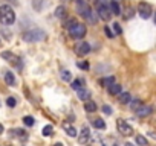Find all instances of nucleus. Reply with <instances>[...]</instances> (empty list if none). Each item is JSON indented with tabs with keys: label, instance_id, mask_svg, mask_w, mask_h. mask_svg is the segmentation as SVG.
Listing matches in <instances>:
<instances>
[{
	"label": "nucleus",
	"instance_id": "nucleus-1",
	"mask_svg": "<svg viewBox=\"0 0 156 146\" xmlns=\"http://www.w3.org/2000/svg\"><path fill=\"white\" fill-rule=\"evenodd\" d=\"M16 22V12L9 5H2L0 6V23L5 26H11Z\"/></svg>",
	"mask_w": 156,
	"mask_h": 146
},
{
	"label": "nucleus",
	"instance_id": "nucleus-2",
	"mask_svg": "<svg viewBox=\"0 0 156 146\" xmlns=\"http://www.w3.org/2000/svg\"><path fill=\"white\" fill-rule=\"evenodd\" d=\"M26 43H38V41H43L44 38H46V32L43 31V29H31V31H28V32H25L23 34V37H22Z\"/></svg>",
	"mask_w": 156,
	"mask_h": 146
},
{
	"label": "nucleus",
	"instance_id": "nucleus-3",
	"mask_svg": "<svg viewBox=\"0 0 156 146\" xmlns=\"http://www.w3.org/2000/svg\"><path fill=\"white\" fill-rule=\"evenodd\" d=\"M86 32H87V29H86V25H83V23H75L69 29V35L73 40H81L86 35Z\"/></svg>",
	"mask_w": 156,
	"mask_h": 146
},
{
	"label": "nucleus",
	"instance_id": "nucleus-4",
	"mask_svg": "<svg viewBox=\"0 0 156 146\" xmlns=\"http://www.w3.org/2000/svg\"><path fill=\"white\" fill-rule=\"evenodd\" d=\"M116 126H118L119 134H121V135H124V137H129V135H132V134H133V128H132V125H129L126 120H118Z\"/></svg>",
	"mask_w": 156,
	"mask_h": 146
},
{
	"label": "nucleus",
	"instance_id": "nucleus-5",
	"mask_svg": "<svg viewBox=\"0 0 156 146\" xmlns=\"http://www.w3.org/2000/svg\"><path fill=\"white\" fill-rule=\"evenodd\" d=\"M73 49H75V53H76L78 56H84V55H87V53L90 52V46H89V43H86V41L76 43Z\"/></svg>",
	"mask_w": 156,
	"mask_h": 146
},
{
	"label": "nucleus",
	"instance_id": "nucleus-6",
	"mask_svg": "<svg viewBox=\"0 0 156 146\" xmlns=\"http://www.w3.org/2000/svg\"><path fill=\"white\" fill-rule=\"evenodd\" d=\"M97 14L101 20L104 22H109L110 17H112V12H110V8H109V3L107 5H103V6H98L97 8Z\"/></svg>",
	"mask_w": 156,
	"mask_h": 146
},
{
	"label": "nucleus",
	"instance_id": "nucleus-7",
	"mask_svg": "<svg viewBox=\"0 0 156 146\" xmlns=\"http://www.w3.org/2000/svg\"><path fill=\"white\" fill-rule=\"evenodd\" d=\"M138 12H139V15L142 17V18H150L151 17V12H153V9H151V6L148 5V3H139V6H138Z\"/></svg>",
	"mask_w": 156,
	"mask_h": 146
},
{
	"label": "nucleus",
	"instance_id": "nucleus-8",
	"mask_svg": "<svg viewBox=\"0 0 156 146\" xmlns=\"http://www.w3.org/2000/svg\"><path fill=\"white\" fill-rule=\"evenodd\" d=\"M2 58L6 59V61H9L11 64H14V65H17V67H22V65H20V58H19L16 53H12V52H2Z\"/></svg>",
	"mask_w": 156,
	"mask_h": 146
},
{
	"label": "nucleus",
	"instance_id": "nucleus-9",
	"mask_svg": "<svg viewBox=\"0 0 156 146\" xmlns=\"http://www.w3.org/2000/svg\"><path fill=\"white\" fill-rule=\"evenodd\" d=\"M76 11H78V14L83 15L84 18H87V17H89V14L92 12L90 6H89L86 2H83V3H76Z\"/></svg>",
	"mask_w": 156,
	"mask_h": 146
},
{
	"label": "nucleus",
	"instance_id": "nucleus-10",
	"mask_svg": "<svg viewBox=\"0 0 156 146\" xmlns=\"http://www.w3.org/2000/svg\"><path fill=\"white\" fill-rule=\"evenodd\" d=\"M89 138H90V131H89V128H83L81 129V132H80V135H78V143L80 144H86L87 141H89Z\"/></svg>",
	"mask_w": 156,
	"mask_h": 146
},
{
	"label": "nucleus",
	"instance_id": "nucleus-11",
	"mask_svg": "<svg viewBox=\"0 0 156 146\" xmlns=\"http://www.w3.org/2000/svg\"><path fill=\"white\" fill-rule=\"evenodd\" d=\"M153 113V107H150V105H141L138 110H136V114L139 116V117H147V116H150Z\"/></svg>",
	"mask_w": 156,
	"mask_h": 146
},
{
	"label": "nucleus",
	"instance_id": "nucleus-12",
	"mask_svg": "<svg viewBox=\"0 0 156 146\" xmlns=\"http://www.w3.org/2000/svg\"><path fill=\"white\" fill-rule=\"evenodd\" d=\"M76 93H78V99H80V101H84V102L89 101V98H90V91H89L87 88H84V87L78 88Z\"/></svg>",
	"mask_w": 156,
	"mask_h": 146
},
{
	"label": "nucleus",
	"instance_id": "nucleus-13",
	"mask_svg": "<svg viewBox=\"0 0 156 146\" xmlns=\"http://www.w3.org/2000/svg\"><path fill=\"white\" fill-rule=\"evenodd\" d=\"M63 129L66 131V134L69 135V137H76L78 134H76V129L69 123V122H63Z\"/></svg>",
	"mask_w": 156,
	"mask_h": 146
},
{
	"label": "nucleus",
	"instance_id": "nucleus-14",
	"mask_svg": "<svg viewBox=\"0 0 156 146\" xmlns=\"http://www.w3.org/2000/svg\"><path fill=\"white\" fill-rule=\"evenodd\" d=\"M121 88H122V87H121L118 82H113V84H110V85L107 87V91H109L112 96H118V95L121 93Z\"/></svg>",
	"mask_w": 156,
	"mask_h": 146
},
{
	"label": "nucleus",
	"instance_id": "nucleus-15",
	"mask_svg": "<svg viewBox=\"0 0 156 146\" xmlns=\"http://www.w3.org/2000/svg\"><path fill=\"white\" fill-rule=\"evenodd\" d=\"M109 8H110V12L115 14V15H119L121 14V6L118 3V0H112V2L109 3Z\"/></svg>",
	"mask_w": 156,
	"mask_h": 146
},
{
	"label": "nucleus",
	"instance_id": "nucleus-16",
	"mask_svg": "<svg viewBox=\"0 0 156 146\" xmlns=\"http://www.w3.org/2000/svg\"><path fill=\"white\" fill-rule=\"evenodd\" d=\"M130 99H132V96H130V93H127V91H121V93L118 95V102H119V104H129Z\"/></svg>",
	"mask_w": 156,
	"mask_h": 146
},
{
	"label": "nucleus",
	"instance_id": "nucleus-17",
	"mask_svg": "<svg viewBox=\"0 0 156 146\" xmlns=\"http://www.w3.org/2000/svg\"><path fill=\"white\" fill-rule=\"evenodd\" d=\"M129 105H130V110L136 111V110L142 105V101H141V99H138V98H135V99H130V101H129Z\"/></svg>",
	"mask_w": 156,
	"mask_h": 146
},
{
	"label": "nucleus",
	"instance_id": "nucleus-18",
	"mask_svg": "<svg viewBox=\"0 0 156 146\" xmlns=\"http://www.w3.org/2000/svg\"><path fill=\"white\" fill-rule=\"evenodd\" d=\"M5 82H6L8 85H11V87L16 85V76H14V73H11V71L6 73V75H5Z\"/></svg>",
	"mask_w": 156,
	"mask_h": 146
},
{
	"label": "nucleus",
	"instance_id": "nucleus-19",
	"mask_svg": "<svg viewBox=\"0 0 156 146\" xmlns=\"http://www.w3.org/2000/svg\"><path fill=\"white\" fill-rule=\"evenodd\" d=\"M84 110H86L87 113H94V111H97V104H95L94 101H86Z\"/></svg>",
	"mask_w": 156,
	"mask_h": 146
},
{
	"label": "nucleus",
	"instance_id": "nucleus-20",
	"mask_svg": "<svg viewBox=\"0 0 156 146\" xmlns=\"http://www.w3.org/2000/svg\"><path fill=\"white\" fill-rule=\"evenodd\" d=\"M92 125H94V128H97V129H104V128H106V123H104L103 119H95V120H92Z\"/></svg>",
	"mask_w": 156,
	"mask_h": 146
},
{
	"label": "nucleus",
	"instance_id": "nucleus-21",
	"mask_svg": "<svg viewBox=\"0 0 156 146\" xmlns=\"http://www.w3.org/2000/svg\"><path fill=\"white\" fill-rule=\"evenodd\" d=\"M55 17L64 18V17H66V8H64V6H58V8L55 9Z\"/></svg>",
	"mask_w": 156,
	"mask_h": 146
},
{
	"label": "nucleus",
	"instance_id": "nucleus-22",
	"mask_svg": "<svg viewBox=\"0 0 156 146\" xmlns=\"http://www.w3.org/2000/svg\"><path fill=\"white\" fill-rule=\"evenodd\" d=\"M43 135H44V137L54 135V128H52V125H46V126L43 128Z\"/></svg>",
	"mask_w": 156,
	"mask_h": 146
},
{
	"label": "nucleus",
	"instance_id": "nucleus-23",
	"mask_svg": "<svg viewBox=\"0 0 156 146\" xmlns=\"http://www.w3.org/2000/svg\"><path fill=\"white\" fill-rule=\"evenodd\" d=\"M14 132L17 134V138H20V140H23V141L28 138V132L23 131V129H14Z\"/></svg>",
	"mask_w": 156,
	"mask_h": 146
},
{
	"label": "nucleus",
	"instance_id": "nucleus-24",
	"mask_svg": "<svg viewBox=\"0 0 156 146\" xmlns=\"http://www.w3.org/2000/svg\"><path fill=\"white\" fill-rule=\"evenodd\" d=\"M61 79L70 82V79H72V73H70L69 70H63V71H61Z\"/></svg>",
	"mask_w": 156,
	"mask_h": 146
},
{
	"label": "nucleus",
	"instance_id": "nucleus-25",
	"mask_svg": "<svg viewBox=\"0 0 156 146\" xmlns=\"http://www.w3.org/2000/svg\"><path fill=\"white\" fill-rule=\"evenodd\" d=\"M83 79H75V81H72V84H70V87L73 88V90H78V88H81L83 87Z\"/></svg>",
	"mask_w": 156,
	"mask_h": 146
},
{
	"label": "nucleus",
	"instance_id": "nucleus-26",
	"mask_svg": "<svg viewBox=\"0 0 156 146\" xmlns=\"http://www.w3.org/2000/svg\"><path fill=\"white\" fill-rule=\"evenodd\" d=\"M100 82H101V84H103V85L107 88L110 84H113V82H115V78H113V76H109V78H104V79H101Z\"/></svg>",
	"mask_w": 156,
	"mask_h": 146
},
{
	"label": "nucleus",
	"instance_id": "nucleus-27",
	"mask_svg": "<svg viewBox=\"0 0 156 146\" xmlns=\"http://www.w3.org/2000/svg\"><path fill=\"white\" fill-rule=\"evenodd\" d=\"M23 123H25L26 126H32V125L35 123V119H34L32 116H25V117H23Z\"/></svg>",
	"mask_w": 156,
	"mask_h": 146
},
{
	"label": "nucleus",
	"instance_id": "nucleus-28",
	"mask_svg": "<svg viewBox=\"0 0 156 146\" xmlns=\"http://www.w3.org/2000/svg\"><path fill=\"white\" fill-rule=\"evenodd\" d=\"M136 143L139 146H147V138L144 135H136Z\"/></svg>",
	"mask_w": 156,
	"mask_h": 146
},
{
	"label": "nucleus",
	"instance_id": "nucleus-29",
	"mask_svg": "<svg viewBox=\"0 0 156 146\" xmlns=\"http://www.w3.org/2000/svg\"><path fill=\"white\" fill-rule=\"evenodd\" d=\"M6 105H8V107H11V108H12V107H16V105H17L16 98H14V96H9V98L6 99Z\"/></svg>",
	"mask_w": 156,
	"mask_h": 146
},
{
	"label": "nucleus",
	"instance_id": "nucleus-30",
	"mask_svg": "<svg viewBox=\"0 0 156 146\" xmlns=\"http://www.w3.org/2000/svg\"><path fill=\"white\" fill-rule=\"evenodd\" d=\"M76 65H78V68H83V70H87V68H89V64H87L86 61H78Z\"/></svg>",
	"mask_w": 156,
	"mask_h": 146
},
{
	"label": "nucleus",
	"instance_id": "nucleus-31",
	"mask_svg": "<svg viewBox=\"0 0 156 146\" xmlns=\"http://www.w3.org/2000/svg\"><path fill=\"white\" fill-rule=\"evenodd\" d=\"M103 113L107 114V116H110V114L113 113V111H112V107H110V105H104V107H103Z\"/></svg>",
	"mask_w": 156,
	"mask_h": 146
},
{
	"label": "nucleus",
	"instance_id": "nucleus-32",
	"mask_svg": "<svg viewBox=\"0 0 156 146\" xmlns=\"http://www.w3.org/2000/svg\"><path fill=\"white\" fill-rule=\"evenodd\" d=\"M104 32H106V35H107L109 38H115V34H113V32H112V31H110V29H109L107 26L104 28Z\"/></svg>",
	"mask_w": 156,
	"mask_h": 146
},
{
	"label": "nucleus",
	"instance_id": "nucleus-33",
	"mask_svg": "<svg viewBox=\"0 0 156 146\" xmlns=\"http://www.w3.org/2000/svg\"><path fill=\"white\" fill-rule=\"evenodd\" d=\"M103 5H107V0H95V8L103 6Z\"/></svg>",
	"mask_w": 156,
	"mask_h": 146
},
{
	"label": "nucleus",
	"instance_id": "nucleus-34",
	"mask_svg": "<svg viewBox=\"0 0 156 146\" xmlns=\"http://www.w3.org/2000/svg\"><path fill=\"white\" fill-rule=\"evenodd\" d=\"M75 23H76V22H75L73 18H70V20H67V22H66V28H67V29H70V28H72Z\"/></svg>",
	"mask_w": 156,
	"mask_h": 146
},
{
	"label": "nucleus",
	"instance_id": "nucleus-35",
	"mask_svg": "<svg viewBox=\"0 0 156 146\" xmlns=\"http://www.w3.org/2000/svg\"><path fill=\"white\" fill-rule=\"evenodd\" d=\"M113 31H115V34H121V26H119V23H113Z\"/></svg>",
	"mask_w": 156,
	"mask_h": 146
},
{
	"label": "nucleus",
	"instance_id": "nucleus-36",
	"mask_svg": "<svg viewBox=\"0 0 156 146\" xmlns=\"http://www.w3.org/2000/svg\"><path fill=\"white\" fill-rule=\"evenodd\" d=\"M0 134H3V125L0 123Z\"/></svg>",
	"mask_w": 156,
	"mask_h": 146
},
{
	"label": "nucleus",
	"instance_id": "nucleus-37",
	"mask_svg": "<svg viewBox=\"0 0 156 146\" xmlns=\"http://www.w3.org/2000/svg\"><path fill=\"white\" fill-rule=\"evenodd\" d=\"M54 146H63V143H55Z\"/></svg>",
	"mask_w": 156,
	"mask_h": 146
},
{
	"label": "nucleus",
	"instance_id": "nucleus-38",
	"mask_svg": "<svg viewBox=\"0 0 156 146\" xmlns=\"http://www.w3.org/2000/svg\"><path fill=\"white\" fill-rule=\"evenodd\" d=\"M11 2H12V5H17V0H11Z\"/></svg>",
	"mask_w": 156,
	"mask_h": 146
},
{
	"label": "nucleus",
	"instance_id": "nucleus-39",
	"mask_svg": "<svg viewBox=\"0 0 156 146\" xmlns=\"http://www.w3.org/2000/svg\"><path fill=\"white\" fill-rule=\"evenodd\" d=\"M84 2V0H76V3H83Z\"/></svg>",
	"mask_w": 156,
	"mask_h": 146
},
{
	"label": "nucleus",
	"instance_id": "nucleus-40",
	"mask_svg": "<svg viewBox=\"0 0 156 146\" xmlns=\"http://www.w3.org/2000/svg\"><path fill=\"white\" fill-rule=\"evenodd\" d=\"M126 146H135V144H132V143H126Z\"/></svg>",
	"mask_w": 156,
	"mask_h": 146
},
{
	"label": "nucleus",
	"instance_id": "nucleus-41",
	"mask_svg": "<svg viewBox=\"0 0 156 146\" xmlns=\"http://www.w3.org/2000/svg\"><path fill=\"white\" fill-rule=\"evenodd\" d=\"M0 46H2V41H0Z\"/></svg>",
	"mask_w": 156,
	"mask_h": 146
},
{
	"label": "nucleus",
	"instance_id": "nucleus-42",
	"mask_svg": "<svg viewBox=\"0 0 156 146\" xmlns=\"http://www.w3.org/2000/svg\"><path fill=\"white\" fill-rule=\"evenodd\" d=\"M0 105H2V104H0Z\"/></svg>",
	"mask_w": 156,
	"mask_h": 146
}]
</instances>
